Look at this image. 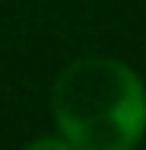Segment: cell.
I'll return each mask as SVG.
<instances>
[{
	"label": "cell",
	"instance_id": "1",
	"mask_svg": "<svg viewBox=\"0 0 146 150\" xmlns=\"http://www.w3.org/2000/svg\"><path fill=\"white\" fill-rule=\"evenodd\" d=\"M51 115L76 150H130L146 134V83L117 58H76L54 80Z\"/></svg>",
	"mask_w": 146,
	"mask_h": 150
}]
</instances>
